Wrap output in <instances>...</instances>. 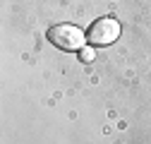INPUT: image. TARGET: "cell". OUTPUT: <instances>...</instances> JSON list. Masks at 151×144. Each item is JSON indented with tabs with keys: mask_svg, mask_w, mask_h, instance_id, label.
<instances>
[{
	"mask_svg": "<svg viewBox=\"0 0 151 144\" xmlns=\"http://www.w3.org/2000/svg\"><path fill=\"white\" fill-rule=\"evenodd\" d=\"M86 34L74 24H55L48 31V41L63 50H82Z\"/></svg>",
	"mask_w": 151,
	"mask_h": 144,
	"instance_id": "obj_1",
	"label": "cell"
},
{
	"mask_svg": "<svg viewBox=\"0 0 151 144\" xmlns=\"http://www.w3.org/2000/svg\"><path fill=\"white\" fill-rule=\"evenodd\" d=\"M79 58H82L84 63H89V60L96 58V53H93V48H82V50H79Z\"/></svg>",
	"mask_w": 151,
	"mask_h": 144,
	"instance_id": "obj_3",
	"label": "cell"
},
{
	"mask_svg": "<svg viewBox=\"0 0 151 144\" xmlns=\"http://www.w3.org/2000/svg\"><path fill=\"white\" fill-rule=\"evenodd\" d=\"M118 36H120V22L115 17H101L86 31V39L93 46H110L113 41H118Z\"/></svg>",
	"mask_w": 151,
	"mask_h": 144,
	"instance_id": "obj_2",
	"label": "cell"
}]
</instances>
